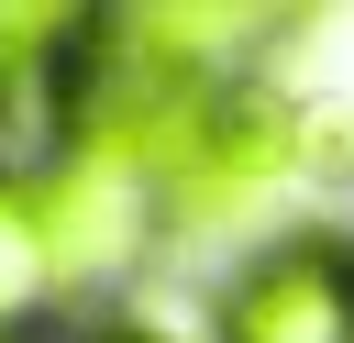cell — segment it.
<instances>
[{
	"label": "cell",
	"mask_w": 354,
	"mask_h": 343,
	"mask_svg": "<svg viewBox=\"0 0 354 343\" xmlns=\"http://www.w3.org/2000/svg\"><path fill=\"white\" fill-rule=\"evenodd\" d=\"M33 210H44V243H55V288L66 299H122L155 266V243H166V188L122 144H100V133H77L33 177Z\"/></svg>",
	"instance_id": "cell-1"
},
{
	"label": "cell",
	"mask_w": 354,
	"mask_h": 343,
	"mask_svg": "<svg viewBox=\"0 0 354 343\" xmlns=\"http://www.w3.org/2000/svg\"><path fill=\"white\" fill-rule=\"evenodd\" d=\"M210 343H354V232L299 221L210 288Z\"/></svg>",
	"instance_id": "cell-2"
},
{
	"label": "cell",
	"mask_w": 354,
	"mask_h": 343,
	"mask_svg": "<svg viewBox=\"0 0 354 343\" xmlns=\"http://www.w3.org/2000/svg\"><path fill=\"white\" fill-rule=\"evenodd\" d=\"M66 343H166V332H144V321H88V332H66Z\"/></svg>",
	"instance_id": "cell-4"
},
{
	"label": "cell",
	"mask_w": 354,
	"mask_h": 343,
	"mask_svg": "<svg viewBox=\"0 0 354 343\" xmlns=\"http://www.w3.org/2000/svg\"><path fill=\"white\" fill-rule=\"evenodd\" d=\"M55 310H66V288H55L44 210H33V188H22V177H0V343H33Z\"/></svg>",
	"instance_id": "cell-3"
}]
</instances>
